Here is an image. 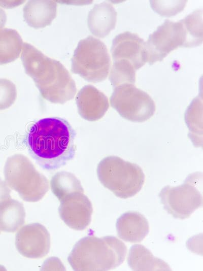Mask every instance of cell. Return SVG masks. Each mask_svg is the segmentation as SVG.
Wrapping results in <instances>:
<instances>
[{"label": "cell", "mask_w": 203, "mask_h": 271, "mask_svg": "<svg viewBox=\"0 0 203 271\" xmlns=\"http://www.w3.org/2000/svg\"><path fill=\"white\" fill-rule=\"evenodd\" d=\"M76 135L65 119L49 117L35 122L29 128L25 141L29 154L42 168L55 170L74 157Z\"/></svg>", "instance_id": "1"}, {"label": "cell", "mask_w": 203, "mask_h": 271, "mask_svg": "<svg viewBox=\"0 0 203 271\" xmlns=\"http://www.w3.org/2000/svg\"><path fill=\"white\" fill-rule=\"evenodd\" d=\"M21 59L25 73L33 79L44 99L63 104L75 97V82L59 61L46 56L27 43H23Z\"/></svg>", "instance_id": "2"}, {"label": "cell", "mask_w": 203, "mask_h": 271, "mask_svg": "<svg viewBox=\"0 0 203 271\" xmlns=\"http://www.w3.org/2000/svg\"><path fill=\"white\" fill-rule=\"evenodd\" d=\"M126 251L125 245L115 236L89 235L76 243L67 261L76 271L109 270L123 262Z\"/></svg>", "instance_id": "3"}, {"label": "cell", "mask_w": 203, "mask_h": 271, "mask_svg": "<svg viewBox=\"0 0 203 271\" xmlns=\"http://www.w3.org/2000/svg\"><path fill=\"white\" fill-rule=\"evenodd\" d=\"M97 175L105 187L117 197L124 199L136 195L145 178L139 165L116 156L106 157L98 163Z\"/></svg>", "instance_id": "4"}, {"label": "cell", "mask_w": 203, "mask_h": 271, "mask_svg": "<svg viewBox=\"0 0 203 271\" xmlns=\"http://www.w3.org/2000/svg\"><path fill=\"white\" fill-rule=\"evenodd\" d=\"M4 173L8 185L26 201L41 200L49 189L46 177L37 171L29 159L21 154L7 158Z\"/></svg>", "instance_id": "5"}, {"label": "cell", "mask_w": 203, "mask_h": 271, "mask_svg": "<svg viewBox=\"0 0 203 271\" xmlns=\"http://www.w3.org/2000/svg\"><path fill=\"white\" fill-rule=\"evenodd\" d=\"M71 61V71L73 73L93 83L105 80L111 66L106 45L91 36L79 42Z\"/></svg>", "instance_id": "6"}, {"label": "cell", "mask_w": 203, "mask_h": 271, "mask_svg": "<svg viewBox=\"0 0 203 271\" xmlns=\"http://www.w3.org/2000/svg\"><path fill=\"white\" fill-rule=\"evenodd\" d=\"M202 173L197 172L189 174L180 185L164 186L159 194L164 209L175 218L189 217L202 206Z\"/></svg>", "instance_id": "7"}, {"label": "cell", "mask_w": 203, "mask_h": 271, "mask_svg": "<svg viewBox=\"0 0 203 271\" xmlns=\"http://www.w3.org/2000/svg\"><path fill=\"white\" fill-rule=\"evenodd\" d=\"M114 88L110 104L123 118L142 122L154 115L155 103L146 92L130 84H122Z\"/></svg>", "instance_id": "8"}, {"label": "cell", "mask_w": 203, "mask_h": 271, "mask_svg": "<svg viewBox=\"0 0 203 271\" xmlns=\"http://www.w3.org/2000/svg\"><path fill=\"white\" fill-rule=\"evenodd\" d=\"M185 41V32L181 20L174 22L165 20L145 42L147 62L151 65L162 60L173 50L183 47Z\"/></svg>", "instance_id": "9"}, {"label": "cell", "mask_w": 203, "mask_h": 271, "mask_svg": "<svg viewBox=\"0 0 203 271\" xmlns=\"http://www.w3.org/2000/svg\"><path fill=\"white\" fill-rule=\"evenodd\" d=\"M15 246L19 253L25 257H43L50 250V233L40 223L25 225L16 234Z\"/></svg>", "instance_id": "10"}, {"label": "cell", "mask_w": 203, "mask_h": 271, "mask_svg": "<svg viewBox=\"0 0 203 271\" xmlns=\"http://www.w3.org/2000/svg\"><path fill=\"white\" fill-rule=\"evenodd\" d=\"M58 212L60 218L69 227L83 230L91 222L93 208L83 192H77L60 201Z\"/></svg>", "instance_id": "11"}, {"label": "cell", "mask_w": 203, "mask_h": 271, "mask_svg": "<svg viewBox=\"0 0 203 271\" xmlns=\"http://www.w3.org/2000/svg\"><path fill=\"white\" fill-rule=\"evenodd\" d=\"M111 52L113 61L126 60L136 71L147 62L145 42L129 31L121 33L114 38Z\"/></svg>", "instance_id": "12"}, {"label": "cell", "mask_w": 203, "mask_h": 271, "mask_svg": "<svg viewBox=\"0 0 203 271\" xmlns=\"http://www.w3.org/2000/svg\"><path fill=\"white\" fill-rule=\"evenodd\" d=\"M79 114L83 119L95 121L101 118L109 107L106 95L91 85L83 87L76 97Z\"/></svg>", "instance_id": "13"}, {"label": "cell", "mask_w": 203, "mask_h": 271, "mask_svg": "<svg viewBox=\"0 0 203 271\" xmlns=\"http://www.w3.org/2000/svg\"><path fill=\"white\" fill-rule=\"evenodd\" d=\"M116 228L119 238L132 243L142 241L149 231L146 218L136 211H128L122 214L117 220Z\"/></svg>", "instance_id": "14"}, {"label": "cell", "mask_w": 203, "mask_h": 271, "mask_svg": "<svg viewBox=\"0 0 203 271\" xmlns=\"http://www.w3.org/2000/svg\"><path fill=\"white\" fill-rule=\"evenodd\" d=\"M117 21V12L112 5L104 2L95 4L89 12L87 25L94 36L104 38L115 28Z\"/></svg>", "instance_id": "15"}, {"label": "cell", "mask_w": 203, "mask_h": 271, "mask_svg": "<svg viewBox=\"0 0 203 271\" xmlns=\"http://www.w3.org/2000/svg\"><path fill=\"white\" fill-rule=\"evenodd\" d=\"M57 4L53 1H29L23 8V18L36 29L50 25L56 16Z\"/></svg>", "instance_id": "16"}, {"label": "cell", "mask_w": 203, "mask_h": 271, "mask_svg": "<svg viewBox=\"0 0 203 271\" xmlns=\"http://www.w3.org/2000/svg\"><path fill=\"white\" fill-rule=\"evenodd\" d=\"M127 263L133 270H171L166 262L154 256L149 249L141 244H135L130 247Z\"/></svg>", "instance_id": "17"}, {"label": "cell", "mask_w": 203, "mask_h": 271, "mask_svg": "<svg viewBox=\"0 0 203 271\" xmlns=\"http://www.w3.org/2000/svg\"><path fill=\"white\" fill-rule=\"evenodd\" d=\"M23 204L11 198L0 205V230L14 232L25 223Z\"/></svg>", "instance_id": "18"}, {"label": "cell", "mask_w": 203, "mask_h": 271, "mask_svg": "<svg viewBox=\"0 0 203 271\" xmlns=\"http://www.w3.org/2000/svg\"><path fill=\"white\" fill-rule=\"evenodd\" d=\"M23 43L19 33L15 29L4 28L0 30V64L17 59Z\"/></svg>", "instance_id": "19"}, {"label": "cell", "mask_w": 203, "mask_h": 271, "mask_svg": "<svg viewBox=\"0 0 203 271\" xmlns=\"http://www.w3.org/2000/svg\"><path fill=\"white\" fill-rule=\"evenodd\" d=\"M52 192L60 201L77 192H84L80 181L72 173L60 171L54 174L50 180Z\"/></svg>", "instance_id": "20"}, {"label": "cell", "mask_w": 203, "mask_h": 271, "mask_svg": "<svg viewBox=\"0 0 203 271\" xmlns=\"http://www.w3.org/2000/svg\"><path fill=\"white\" fill-rule=\"evenodd\" d=\"M202 11L197 10L181 20L185 35L184 47L199 46L202 42Z\"/></svg>", "instance_id": "21"}, {"label": "cell", "mask_w": 203, "mask_h": 271, "mask_svg": "<svg viewBox=\"0 0 203 271\" xmlns=\"http://www.w3.org/2000/svg\"><path fill=\"white\" fill-rule=\"evenodd\" d=\"M109 80L115 88L124 84H134L136 70L132 64L125 59L113 61Z\"/></svg>", "instance_id": "22"}, {"label": "cell", "mask_w": 203, "mask_h": 271, "mask_svg": "<svg viewBox=\"0 0 203 271\" xmlns=\"http://www.w3.org/2000/svg\"><path fill=\"white\" fill-rule=\"evenodd\" d=\"M152 8L162 16L170 17L183 10L186 1H150Z\"/></svg>", "instance_id": "23"}, {"label": "cell", "mask_w": 203, "mask_h": 271, "mask_svg": "<svg viewBox=\"0 0 203 271\" xmlns=\"http://www.w3.org/2000/svg\"><path fill=\"white\" fill-rule=\"evenodd\" d=\"M17 98V89L10 80L0 79V110L10 107Z\"/></svg>", "instance_id": "24"}, {"label": "cell", "mask_w": 203, "mask_h": 271, "mask_svg": "<svg viewBox=\"0 0 203 271\" xmlns=\"http://www.w3.org/2000/svg\"><path fill=\"white\" fill-rule=\"evenodd\" d=\"M11 190L5 181L0 178V205L11 198Z\"/></svg>", "instance_id": "25"}, {"label": "cell", "mask_w": 203, "mask_h": 271, "mask_svg": "<svg viewBox=\"0 0 203 271\" xmlns=\"http://www.w3.org/2000/svg\"><path fill=\"white\" fill-rule=\"evenodd\" d=\"M7 21V15L4 10L0 8V30L3 29Z\"/></svg>", "instance_id": "26"}, {"label": "cell", "mask_w": 203, "mask_h": 271, "mask_svg": "<svg viewBox=\"0 0 203 271\" xmlns=\"http://www.w3.org/2000/svg\"><path fill=\"white\" fill-rule=\"evenodd\" d=\"M0 233H1V231H0Z\"/></svg>", "instance_id": "27"}]
</instances>
